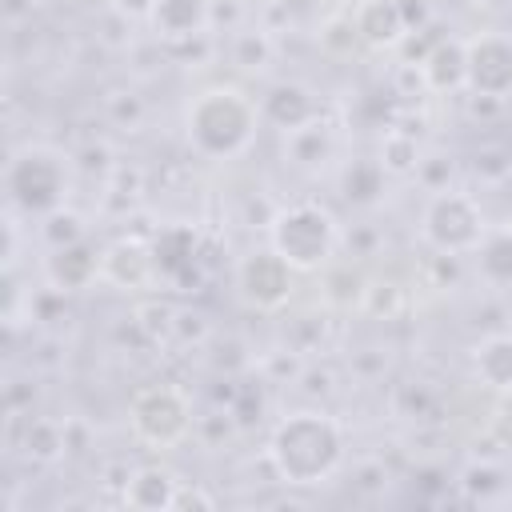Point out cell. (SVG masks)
Masks as SVG:
<instances>
[{
  "instance_id": "1",
  "label": "cell",
  "mask_w": 512,
  "mask_h": 512,
  "mask_svg": "<svg viewBox=\"0 0 512 512\" xmlns=\"http://www.w3.org/2000/svg\"><path fill=\"white\" fill-rule=\"evenodd\" d=\"M344 460V432L324 412H292L272 428L268 464L284 484H320Z\"/></svg>"
},
{
  "instance_id": "2",
  "label": "cell",
  "mask_w": 512,
  "mask_h": 512,
  "mask_svg": "<svg viewBox=\"0 0 512 512\" xmlns=\"http://www.w3.org/2000/svg\"><path fill=\"white\" fill-rule=\"evenodd\" d=\"M260 124V104H252L236 88H208L200 92L184 112V132L192 152L204 160H228L240 156Z\"/></svg>"
},
{
  "instance_id": "3",
  "label": "cell",
  "mask_w": 512,
  "mask_h": 512,
  "mask_svg": "<svg viewBox=\"0 0 512 512\" xmlns=\"http://www.w3.org/2000/svg\"><path fill=\"white\" fill-rule=\"evenodd\" d=\"M268 244L296 268V272H320L332 264L340 248V228L328 208L320 204H292L272 212L268 220Z\"/></svg>"
},
{
  "instance_id": "4",
  "label": "cell",
  "mask_w": 512,
  "mask_h": 512,
  "mask_svg": "<svg viewBox=\"0 0 512 512\" xmlns=\"http://www.w3.org/2000/svg\"><path fill=\"white\" fill-rule=\"evenodd\" d=\"M4 184H8V200L20 212L48 216V212L64 208L68 164L52 148H20V152H12L8 168H4Z\"/></svg>"
},
{
  "instance_id": "5",
  "label": "cell",
  "mask_w": 512,
  "mask_h": 512,
  "mask_svg": "<svg viewBox=\"0 0 512 512\" xmlns=\"http://www.w3.org/2000/svg\"><path fill=\"white\" fill-rule=\"evenodd\" d=\"M420 232L440 256H468L488 240L480 204L468 192H448V188L432 192V200L424 204Z\"/></svg>"
},
{
  "instance_id": "6",
  "label": "cell",
  "mask_w": 512,
  "mask_h": 512,
  "mask_svg": "<svg viewBox=\"0 0 512 512\" xmlns=\"http://www.w3.org/2000/svg\"><path fill=\"white\" fill-rule=\"evenodd\" d=\"M128 424H132L140 444H148V448H176L192 432V404H188V396L180 388L156 384V388H144L132 400Z\"/></svg>"
},
{
  "instance_id": "7",
  "label": "cell",
  "mask_w": 512,
  "mask_h": 512,
  "mask_svg": "<svg viewBox=\"0 0 512 512\" xmlns=\"http://www.w3.org/2000/svg\"><path fill=\"white\" fill-rule=\"evenodd\" d=\"M292 276L296 268L268 244V248H256L248 252L240 264H236V288H240V300L256 312H276L288 304L292 296Z\"/></svg>"
},
{
  "instance_id": "8",
  "label": "cell",
  "mask_w": 512,
  "mask_h": 512,
  "mask_svg": "<svg viewBox=\"0 0 512 512\" xmlns=\"http://www.w3.org/2000/svg\"><path fill=\"white\" fill-rule=\"evenodd\" d=\"M468 92L504 100L512 96V40L504 36H480L468 40Z\"/></svg>"
},
{
  "instance_id": "9",
  "label": "cell",
  "mask_w": 512,
  "mask_h": 512,
  "mask_svg": "<svg viewBox=\"0 0 512 512\" xmlns=\"http://www.w3.org/2000/svg\"><path fill=\"white\" fill-rule=\"evenodd\" d=\"M156 276V256L144 240L136 236H124V240H112L104 252H100V280H108L112 288H124V292H140L148 288V280Z\"/></svg>"
},
{
  "instance_id": "10",
  "label": "cell",
  "mask_w": 512,
  "mask_h": 512,
  "mask_svg": "<svg viewBox=\"0 0 512 512\" xmlns=\"http://www.w3.org/2000/svg\"><path fill=\"white\" fill-rule=\"evenodd\" d=\"M148 24L164 44L208 36V0H152Z\"/></svg>"
},
{
  "instance_id": "11",
  "label": "cell",
  "mask_w": 512,
  "mask_h": 512,
  "mask_svg": "<svg viewBox=\"0 0 512 512\" xmlns=\"http://www.w3.org/2000/svg\"><path fill=\"white\" fill-rule=\"evenodd\" d=\"M352 24H356V32L368 48H396L408 36L400 0H356Z\"/></svg>"
},
{
  "instance_id": "12",
  "label": "cell",
  "mask_w": 512,
  "mask_h": 512,
  "mask_svg": "<svg viewBox=\"0 0 512 512\" xmlns=\"http://www.w3.org/2000/svg\"><path fill=\"white\" fill-rule=\"evenodd\" d=\"M44 276L56 292L88 288L100 276V252H92L84 240H76L68 248H52V256L44 260Z\"/></svg>"
},
{
  "instance_id": "13",
  "label": "cell",
  "mask_w": 512,
  "mask_h": 512,
  "mask_svg": "<svg viewBox=\"0 0 512 512\" xmlns=\"http://www.w3.org/2000/svg\"><path fill=\"white\" fill-rule=\"evenodd\" d=\"M176 492H180V480L168 472V468H136L124 476V504L128 508H140V512H160V508H172L176 504Z\"/></svg>"
},
{
  "instance_id": "14",
  "label": "cell",
  "mask_w": 512,
  "mask_h": 512,
  "mask_svg": "<svg viewBox=\"0 0 512 512\" xmlns=\"http://www.w3.org/2000/svg\"><path fill=\"white\" fill-rule=\"evenodd\" d=\"M420 72H424V88L428 92H456V88H464L468 84V44L440 40L420 60Z\"/></svg>"
},
{
  "instance_id": "15",
  "label": "cell",
  "mask_w": 512,
  "mask_h": 512,
  "mask_svg": "<svg viewBox=\"0 0 512 512\" xmlns=\"http://www.w3.org/2000/svg\"><path fill=\"white\" fill-rule=\"evenodd\" d=\"M260 120H268V124H276V128H284V132H292V128H300V124L316 120V100H312L308 88H300V84H272L268 96L260 100Z\"/></svg>"
},
{
  "instance_id": "16",
  "label": "cell",
  "mask_w": 512,
  "mask_h": 512,
  "mask_svg": "<svg viewBox=\"0 0 512 512\" xmlns=\"http://www.w3.org/2000/svg\"><path fill=\"white\" fill-rule=\"evenodd\" d=\"M472 368H476V380L492 392H512V336L500 332V336H488L476 356H472Z\"/></svg>"
},
{
  "instance_id": "17",
  "label": "cell",
  "mask_w": 512,
  "mask_h": 512,
  "mask_svg": "<svg viewBox=\"0 0 512 512\" xmlns=\"http://www.w3.org/2000/svg\"><path fill=\"white\" fill-rule=\"evenodd\" d=\"M24 452L36 460V464H52L68 452V424L52 420V416H36L28 420L24 428Z\"/></svg>"
},
{
  "instance_id": "18",
  "label": "cell",
  "mask_w": 512,
  "mask_h": 512,
  "mask_svg": "<svg viewBox=\"0 0 512 512\" xmlns=\"http://www.w3.org/2000/svg\"><path fill=\"white\" fill-rule=\"evenodd\" d=\"M328 148H332V136H328V128H324L320 120H308V124H300V128L288 132V156H292L300 168L324 164Z\"/></svg>"
},
{
  "instance_id": "19",
  "label": "cell",
  "mask_w": 512,
  "mask_h": 512,
  "mask_svg": "<svg viewBox=\"0 0 512 512\" xmlns=\"http://www.w3.org/2000/svg\"><path fill=\"white\" fill-rule=\"evenodd\" d=\"M380 168H384L388 176H408V172H416V168H420V144H416V136L404 132V128H392V132L380 140Z\"/></svg>"
},
{
  "instance_id": "20",
  "label": "cell",
  "mask_w": 512,
  "mask_h": 512,
  "mask_svg": "<svg viewBox=\"0 0 512 512\" xmlns=\"http://www.w3.org/2000/svg\"><path fill=\"white\" fill-rule=\"evenodd\" d=\"M380 180H384L380 160H360L344 172V196L356 200V204H372L380 196Z\"/></svg>"
},
{
  "instance_id": "21",
  "label": "cell",
  "mask_w": 512,
  "mask_h": 512,
  "mask_svg": "<svg viewBox=\"0 0 512 512\" xmlns=\"http://www.w3.org/2000/svg\"><path fill=\"white\" fill-rule=\"evenodd\" d=\"M40 236L48 240V248H68V244L84 240V220L76 212H68V208H56V212L44 216Z\"/></svg>"
},
{
  "instance_id": "22",
  "label": "cell",
  "mask_w": 512,
  "mask_h": 512,
  "mask_svg": "<svg viewBox=\"0 0 512 512\" xmlns=\"http://www.w3.org/2000/svg\"><path fill=\"white\" fill-rule=\"evenodd\" d=\"M232 60L240 68H248V72L268 68L272 64V40H268V32H240L232 40Z\"/></svg>"
},
{
  "instance_id": "23",
  "label": "cell",
  "mask_w": 512,
  "mask_h": 512,
  "mask_svg": "<svg viewBox=\"0 0 512 512\" xmlns=\"http://www.w3.org/2000/svg\"><path fill=\"white\" fill-rule=\"evenodd\" d=\"M476 252H480V268L492 280H512V236H488Z\"/></svg>"
},
{
  "instance_id": "24",
  "label": "cell",
  "mask_w": 512,
  "mask_h": 512,
  "mask_svg": "<svg viewBox=\"0 0 512 512\" xmlns=\"http://www.w3.org/2000/svg\"><path fill=\"white\" fill-rule=\"evenodd\" d=\"M176 308L172 304H164V300H144L140 308H136V324L152 336V340H160V336H168L172 328H176Z\"/></svg>"
},
{
  "instance_id": "25",
  "label": "cell",
  "mask_w": 512,
  "mask_h": 512,
  "mask_svg": "<svg viewBox=\"0 0 512 512\" xmlns=\"http://www.w3.org/2000/svg\"><path fill=\"white\" fill-rule=\"evenodd\" d=\"M356 40H360V32H356L352 16H332V20L320 28V48H324V52H332V56L352 52V44H356Z\"/></svg>"
},
{
  "instance_id": "26",
  "label": "cell",
  "mask_w": 512,
  "mask_h": 512,
  "mask_svg": "<svg viewBox=\"0 0 512 512\" xmlns=\"http://www.w3.org/2000/svg\"><path fill=\"white\" fill-rule=\"evenodd\" d=\"M360 308L364 312H372V316H396L400 308H404V292L396 288V284H364V300H360Z\"/></svg>"
},
{
  "instance_id": "27",
  "label": "cell",
  "mask_w": 512,
  "mask_h": 512,
  "mask_svg": "<svg viewBox=\"0 0 512 512\" xmlns=\"http://www.w3.org/2000/svg\"><path fill=\"white\" fill-rule=\"evenodd\" d=\"M108 120L120 128H140L144 124V100L136 92H112L108 96Z\"/></svg>"
},
{
  "instance_id": "28",
  "label": "cell",
  "mask_w": 512,
  "mask_h": 512,
  "mask_svg": "<svg viewBox=\"0 0 512 512\" xmlns=\"http://www.w3.org/2000/svg\"><path fill=\"white\" fill-rule=\"evenodd\" d=\"M416 176L424 180L428 192H444V188H448V176H452V160H444V156H428V160H420Z\"/></svg>"
},
{
  "instance_id": "29",
  "label": "cell",
  "mask_w": 512,
  "mask_h": 512,
  "mask_svg": "<svg viewBox=\"0 0 512 512\" xmlns=\"http://www.w3.org/2000/svg\"><path fill=\"white\" fill-rule=\"evenodd\" d=\"M244 16V4L240 0H208V28H236Z\"/></svg>"
},
{
  "instance_id": "30",
  "label": "cell",
  "mask_w": 512,
  "mask_h": 512,
  "mask_svg": "<svg viewBox=\"0 0 512 512\" xmlns=\"http://www.w3.org/2000/svg\"><path fill=\"white\" fill-rule=\"evenodd\" d=\"M188 504H200V508H212L216 500H212L208 492H200V488H184V484H180V492H176V504H172V508H188Z\"/></svg>"
},
{
  "instance_id": "31",
  "label": "cell",
  "mask_w": 512,
  "mask_h": 512,
  "mask_svg": "<svg viewBox=\"0 0 512 512\" xmlns=\"http://www.w3.org/2000/svg\"><path fill=\"white\" fill-rule=\"evenodd\" d=\"M116 8H120L124 16H144V20H148V12H152V0H120Z\"/></svg>"
},
{
  "instance_id": "32",
  "label": "cell",
  "mask_w": 512,
  "mask_h": 512,
  "mask_svg": "<svg viewBox=\"0 0 512 512\" xmlns=\"http://www.w3.org/2000/svg\"><path fill=\"white\" fill-rule=\"evenodd\" d=\"M36 4H44V0H36Z\"/></svg>"
}]
</instances>
